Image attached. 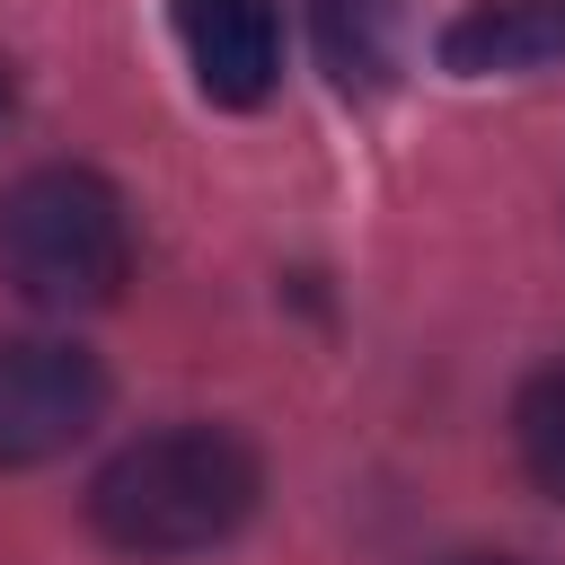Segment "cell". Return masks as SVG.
I'll return each instance as SVG.
<instances>
[{"label": "cell", "instance_id": "6", "mask_svg": "<svg viewBox=\"0 0 565 565\" xmlns=\"http://www.w3.org/2000/svg\"><path fill=\"white\" fill-rule=\"evenodd\" d=\"M318 53L335 71V88L371 97L397 71V0H318Z\"/></svg>", "mask_w": 565, "mask_h": 565}, {"label": "cell", "instance_id": "8", "mask_svg": "<svg viewBox=\"0 0 565 565\" xmlns=\"http://www.w3.org/2000/svg\"><path fill=\"white\" fill-rule=\"evenodd\" d=\"M441 565H530V556H494V547H468V556H441Z\"/></svg>", "mask_w": 565, "mask_h": 565}, {"label": "cell", "instance_id": "2", "mask_svg": "<svg viewBox=\"0 0 565 565\" xmlns=\"http://www.w3.org/2000/svg\"><path fill=\"white\" fill-rule=\"evenodd\" d=\"M132 274V212L97 168H26L0 185V282L53 318L106 309Z\"/></svg>", "mask_w": 565, "mask_h": 565}, {"label": "cell", "instance_id": "3", "mask_svg": "<svg viewBox=\"0 0 565 565\" xmlns=\"http://www.w3.org/2000/svg\"><path fill=\"white\" fill-rule=\"evenodd\" d=\"M106 415L97 353L62 335H0V468H44Z\"/></svg>", "mask_w": 565, "mask_h": 565}, {"label": "cell", "instance_id": "7", "mask_svg": "<svg viewBox=\"0 0 565 565\" xmlns=\"http://www.w3.org/2000/svg\"><path fill=\"white\" fill-rule=\"evenodd\" d=\"M512 450H521L530 486L565 503V362H547V371L521 380V397H512Z\"/></svg>", "mask_w": 565, "mask_h": 565}, {"label": "cell", "instance_id": "1", "mask_svg": "<svg viewBox=\"0 0 565 565\" xmlns=\"http://www.w3.org/2000/svg\"><path fill=\"white\" fill-rule=\"evenodd\" d=\"M256 494L265 468L230 424H159L88 477V530L124 556H203L247 530Z\"/></svg>", "mask_w": 565, "mask_h": 565}, {"label": "cell", "instance_id": "5", "mask_svg": "<svg viewBox=\"0 0 565 565\" xmlns=\"http://www.w3.org/2000/svg\"><path fill=\"white\" fill-rule=\"evenodd\" d=\"M565 62V0H468L441 26V71L459 79H521Z\"/></svg>", "mask_w": 565, "mask_h": 565}, {"label": "cell", "instance_id": "4", "mask_svg": "<svg viewBox=\"0 0 565 565\" xmlns=\"http://www.w3.org/2000/svg\"><path fill=\"white\" fill-rule=\"evenodd\" d=\"M177 53L212 106H265L282 79V0H177Z\"/></svg>", "mask_w": 565, "mask_h": 565}, {"label": "cell", "instance_id": "9", "mask_svg": "<svg viewBox=\"0 0 565 565\" xmlns=\"http://www.w3.org/2000/svg\"><path fill=\"white\" fill-rule=\"evenodd\" d=\"M0 115H9V79H0Z\"/></svg>", "mask_w": 565, "mask_h": 565}]
</instances>
